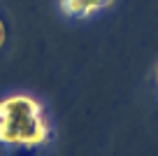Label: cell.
Returning <instances> with one entry per match:
<instances>
[{"label": "cell", "mask_w": 158, "mask_h": 156, "mask_svg": "<svg viewBox=\"0 0 158 156\" xmlns=\"http://www.w3.org/2000/svg\"><path fill=\"white\" fill-rule=\"evenodd\" d=\"M49 117L37 98L14 93L0 100V145L16 149H37L51 140Z\"/></svg>", "instance_id": "cell-1"}, {"label": "cell", "mask_w": 158, "mask_h": 156, "mask_svg": "<svg viewBox=\"0 0 158 156\" xmlns=\"http://www.w3.org/2000/svg\"><path fill=\"white\" fill-rule=\"evenodd\" d=\"M114 0H60V10L72 19H84L109 7Z\"/></svg>", "instance_id": "cell-2"}]
</instances>
